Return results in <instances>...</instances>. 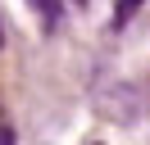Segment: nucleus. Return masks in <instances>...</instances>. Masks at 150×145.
Segmentation results:
<instances>
[{
	"mask_svg": "<svg viewBox=\"0 0 150 145\" xmlns=\"http://www.w3.org/2000/svg\"><path fill=\"white\" fill-rule=\"evenodd\" d=\"M0 145H14V127H5V132H0Z\"/></svg>",
	"mask_w": 150,
	"mask_h": 145,
	"instance_id": "obj_2",
	"label": "nucleus"
},
{
	"mask_svg": "<svg viewBox=\"0 0 150 145\" xmlns=\"http://www.w3.org/2000/svg\"><path fill=\"white\" fill-rule=\"evenodd\" d=\"M41 9H46V0H41Z\"/></svg>",
	"mask_w": 150,
	"mask_h": 145,
	"instance_id": "obj_3",
	"label": "nucleus"
},
{
	"mask_svg": "<svg viewBox=\"0 0 150 145\" xmlns=\"http://www.w3.org/2000/svg\"><path fill=\"white\" fill-rule=\"evenodd\" d=\"M137 5H141V0H123V5H118V14H114V23H123V18H132V14H137Z\"/></svg>",
	"mask_w": 150,
	"mask_h": 145,
	"instance_id": "obj_1",
	"label": "nucleus"
}]
</instances>
